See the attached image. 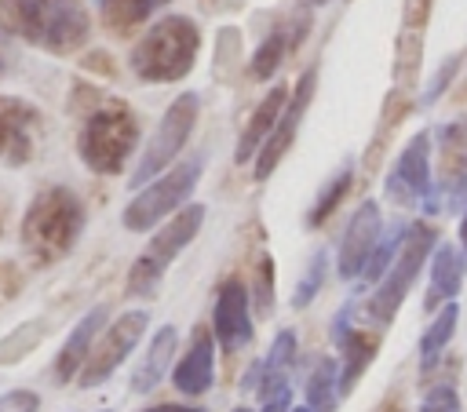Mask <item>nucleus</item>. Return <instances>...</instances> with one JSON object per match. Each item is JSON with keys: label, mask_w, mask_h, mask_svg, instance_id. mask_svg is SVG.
<instances>
[{"label": "nucleus", "mask_w": 467, "mask_h": 412, "mask_svg": "<svg viewBox=\"0 0 467 412\" xmlns=\"http://www.w3.org/2000/svg\"><path fill=\"white\" fill-rule=\"evenodd\" d=\"M168 0H99V15L106 22V29L113 33H131L139 29L146 18H153Z\"/></svg>", "instance_id": "b1692460"}, {"label": "nucleus", "mask_w": 467, "mask_h": 412, "mask_svg": "<svg viewBox=\"0 0 467 412\" xmlns=\"http://www.w3.org/2000/svg\"><path fill=\"white\" fill-rule=\"evenodd\" d=\"M310 4H328V0H310Z\"/></svg>", "instance_id": "a19ab883"}, {"label": "nucleus", "mask_w": 467, "mask_h": 412, "mask_svg": "<svg viewBox=\"0 0 467 412\" xmlns=\"http://www.w3.org/2000/svg\"><path fill=\"white\" fill-rule=\"evenodd\" d=\"M175 343H179V332H175L171 324H164V328L150 339L146 357L131 368V379H128V386H131L135 394H150V390L164 379V372H168V365H171V354H175Z\"/></svg>", "instance_id": "4be33fe9"}, {"label": "nucleus", "mask_w": 467, "mask_h": 412, "mask_svg": "<svg viewBox=\"0 0 467 412\" xmlns=\"http://www.w3.org/2000/svg\"><path fill=\"white\" fill-rule=\"evenodd\" d=\"M420 412H460V394L456 386H431Z\"/></svg>", "instance_id": "473e14b6"}, {"label": "nucleus", "mask_w": 467, "mask_h": 412, "mask_svg": "<svg viewBox=\"0 0 467 412\" xmlns=\"http://www.w3.org/2000/svg\"><path fill=\"white\" fill-rule=\"evenodd\" d=\"M387 197L401 208H416L431 197V135L427 131L412 135L398 153L387 175Z\"/></svg>", "instance_id": "9b49d317"}, {"label": "nucleus", "mask_w": 467, "mask_h": 412, "mask_svg": "<svg viewBox=\"0 0 467 412\" xmlns=\"http://www.w3.org/2000/svg\"><path fill=\"white\" fill-rule=\"evenodd\" d=\"M135 139H139L135 113L120 98H106L84 117L80 135H77V153L91 171L117 175L128 164Z\"/></svg>", "instance_id": "20e7f679"}, {"label": "nucleus", "mask_w": 467, "mask_h": 412, "mask_svg": "<svg viewBox=\"0 0 467 412\" xmlns=\"http://www.w3.org/2000/svg\"><path fill=\"white\" fill-rule=\"evenodd\" d=\"M441 193L449 208L467 201V120L441 128Z\"/></svg>", "instance_id": "a211bd4d"}, {"label": "nucleus", "mask_w": 467, "mask_h": 412, "mask_svg": "<svg viewBox=\"0 0 467 412\" xmlns=\"http://www.w3.org/2000/svg\"><path fill=\"white\" fill-rule=\"evenodd\" d=\"M288 412H310V408H306V405H299V408H288Z\"/></svg>", "instance_id": "58836bf2"}, {"label": "nucleus", "mask_w": 467, "mask_h": 412, "mask_svg": "<svg viewBox=\"0 0 467 412\" xmlns=\"http://www.w3.org/2000/svg\"><path fill=\"white\" fill-rule=\"evenodd\" d=\"M212 376H215V343H212V332L208 328H193V343L186 346L182 361L175 365L171 383H175L179 394L201 397L212 386Z\"/></svg>", "instance_id": "dca6fc26"}, {"label": "nucleus", "mask_w": 467, "mask_h": 412, "mask_svg": "<svg viewBox=\"0 0 467 412\" xmlns=\"http://www.w3.org/2000/svg\"><path fill=\"white\" fill-rule=\"evenodd\" d=\"M102 412H113V408H102Z\"/></svg>", "instance_id": "79ce46f5"}, {"label": "nucleus", "mask_w": 467, "mask_h": 412, "mask_svg": "<svg viewBox=\"0 0 467 412\" xmlns=\"http://www.w3.org/2000/svg\"><path fill=\"white\" fill-rule=\"evenodd\" d=\"M212 332L223 343V350H241L252 343V317H248V288L241 281H226L215 295L212 310Z\"/></svg>", "instance_id": "4468645a"}, {"label": "nucleus", "mask_w": 467, "mask_h": 412, "mask_svg": "<svg viewBox=\"0 0 467 412\" xmlns=\"http://www.w3.org/2000/svg\"><path fill=\"white\" fill-rule=\"evenodd\" d=\"M350 168H343L336 179H328L325 182V190L317 193V201H314V208H310V215H306V226H321L336 208H339V201L347 197V190H350Z\"/></svg>", "instance_id": "c85d7f7f"}, {"label": "nucleus", "mask_w": 467, "mask_h": 412, "mask_svg": "<svg viewBox=\"0 0 467 412\" xmlns=\"http://www.w3.org/2000/svg\"><path fill=\"white\" fill-rule=\"evenodd\" d=\"M44 332H47L44 321H26V324H18L15 332H7V335L0 339V365H15V361H22L26 354H33L36 343L44 339Z\"/></svg>", "instance_id": "bb28decb"}, {"label": "nucleus", "mask_w": 467, "mask_h": 412, "mask_svg": "<svg viewBox=\"0 0 467 412\" xmlns=\"http://www.w3.org/2000/svg\"><path fill=\"white\" fill-rule=\"evenodd\" d=\"M80 233H84V204L66 186H51L36 193L22 219V248L40 266L69 255Z\"/></svg>", "instance_id": "f03ea898"}, {"label": "nucleus", "mask_w": 467, "mask_h": 412, "mask_svg": "<svg viewBox=\"0 0 467 412\" xmlns=\"http://www.w3.org/2000/svg\"><path fill=\"white\" fill-rule=\"evenodd\" d=\"M40 408V397L33 390H11L0 397V412H36Z\"/></svg>", "instance_id": "f704fd0d"}, {"label": "nucleus", "mask_w": 467, "mask_h": 412, "mask_svg": "<svg viewBox=\"0 0 467 412\" xmlns=\"http://www.w3.org/2000/svg\"><path fill=\"white\" fill-rule=\"evenodd\" d=\"M321 284H325V252H314L306 273L299 277V288H296V295H292V306L303 310L306 303H314V295L321 292Z\"/></svg>", "instance_id": "7c9ffc66"}, {"label": "nucleus", "mask_w": 467, "mask_h": 412, "mask_svg": "<svg viewBox=\"0 0 467 412\" xmlns=\"http://www.w3.org/2000/svg\"><path fill=\"white\" fill-rule=\"evenodd\" d=\"M288 408H292V394H288V386L263 401V412H288Z\"/></svg>", "instance_id": "c9c22d12"}, {"label": "nucleus", "mask_w": 467, "mask_h": 412, "mask_svg": "<svg viewBox=\"0 0 467 412\" xmlns=\"http://www.w3.org/2000/svg\"><path fill=\"white\" fill-rule=\"evenodd\" d=\"M379 233H383L379 204H376V201H365V204L350 215V222H347V230H343V241H339L336 270H339L343 281H354V277L361 273V266H365V259L372 255Z\"/></svg>", "instance_id": "ddd939ff"}, {"label": "nucleus", "mask_w": 467, "mask_h": 412, "mask_svg": "<svg viewBox=\"0 0 467 412\" xmlns=\"http://www.w3.org/2000/svg\"><path fill=\"white\" fill-rule=\"evenodd\" d=\"M285 51H288V36H285V29H274L259 47H255V55H252V77L255 80H270L277 69H281V62H285Z\"/></svg>", "instance_id": "cd10ccee"}, {"label": "nucleus", "mask_w": 467, "mask_h": 412, "mask_svg": "<svg viewBox=\"0 0 467 412\" xmlns=\"http://www.w3.org/2000/svg\"><path fill=\"white\" fill-rule=\"evenodd\" d=\"M201 222H204V204H186V208H179V211L150 237V244L139 252V259L131 263V270H128V292H131V295H142V299L157 295V284L164 281L171 259L201 233Z\"/></svg>", "instance_id": "39448f33"}, {"label": "nucleus", "mask_w": 467, "mask_h": 412, "mask_svg": "<svg viewBox=\"0 0 467 412\" xmlns=\"http://www.w3.org/2000/svg\"><path fill=\"white\" fill-rule=\"evenodd\" d=\"M431 4L434 0H405L398 51H394V73H398L401 91L416 80V66H420V51H423V33H427V18H431Z\"/></svg>", "instance_id": "2eb2a0df"}, {"label": "nucleus", "mask_w": 467, "mask_h": 412, "mask_svg": "<svg viewBox=\"0 0 467 412\" xmlns=\"http://www.w3.org/2000/svg\"><path fill=\"white\" fill-rule=\"evenodd\" d=\"M0 26L51 55H73L91 36L84 0H0Z\"/></svg>", "instance_id": "f257e3e1"}, {"label": "nucleus", "mask_w": 467, "mask_h": 412, "mask_svg": "<svg viewBox=\"0 0 467 412\" xmlns=\"http://www.w3.org/2000/svg\"><path fill=\"white\" fill-rule=\"evenodd\" d=\"M463 273H467L463 252L452 248V244H438L434 255H431V288H427L423 306L434 310V306L456 299V292H460V284H463Z\"/></svg>", "instance_id": "412c9836"}, {"label": "nucleus", "mask_w": 467, "mask_h": 412, "mask_svg": "<svg viewBox=\"0 0 467 412\" xmlns=\"http://www.w3.org/2000/svg\"><path fill=\"white\" fill-rule=\"evenodd\" d=\"M456 69H460V55H452V58H445V62H441V69L434 73V80H431V88H427V95H423V102H427V106H431V102L449 88V80L456 77Z\"/></svg>", "instance_id": "72a5a7b5"}, {"label": "nucleus", "mask_w": 467, "mask_h": 412, "mask_svg": "<svg viewBox=\"0 0 467 412\" xmlns=\"http://www.w3.org/2000/svg\"><path fill=\"white\" fill-rule=\"evenodd\" d=\"M146 328H150V314L146 310H128L106 332H99L95 343H91V350H88V361H84V372H80V386L106 383L124 365V357L139 346V339H142Z\"/></svg>", "instance_id": "1a4fd4ad"}, {"label": "nucleus", "mask_w": 467, "mask_h": 412, "mask_svg": "<svg viewBox=\"0 0 467 412\" xmlns=\"http://www.w3.org/2000/svg\"><path fill=\"white\" fill-rule=\"evenodd\" d=\"M434 244H438L434 226H427V222L405 226L401 244H398L390 266L383 270V277H379V284H376V292L368 299L372 321H379V324H390L394 321V314L401 310V303H405V295H409V288H412L416 273L423 270V263H427V255H431Z\"/></svg>", "instance_id": "423d86ee"}, {"label": "nucleus", "mask_w": 467, "mask_h": 412, "mask_svg": "<svg viewBox=\"0 0 467 412\" xmlns=\"http://www.w3.org/2000/svg\"><path fill=\"white\" fill-rule=\"evenodd\" d=\"M332 339L339 343V397H347L354 390V383L361 379V372L368 368V361L376 357L379 343L368 332H354L347 328V310L339 314V321L332 324Z\"/></svg>", "instance_id": "f3484780"}, {"label": "nucleus", "mask_w": 467, "mask_h": 412, "mask_svg": "<svg viewBox=\"0 0 467 412\" xmlns=\"http://www.w3.org/2000/svg\"><path fill=\"white\" fill-rule=\"evenodd\" d=\"M270 303H274V263H270V255H263L259 270H255V306H259V317H270Z\"/></svg>", "instance_id": "2f4dec72"}, {"label": "nucleus", "mask_w": 467, "mask_h": 412, "mask_svg": "<svg viewBox=\"0 0 467 412\" xmlns=\"http://www.w3.org/2000/svg\"><path fill=\"white\" fill-rule=\"evenodd\" d=\"M201 168H204L201 157H193V160H186V164L164 171L161 179L142 182V190L128 201V208H124V215H120L124 226L135 230V233H142V230H153L161 219H168L175 208H182L186 197L193 193L197 179H201Z\"/></svg>", "instance_id": "0eeeda50"}, {"label": "nucleus", "mask_w": 467, "mask_h": 412, "mask_svg": "<svg viewBox=\"0 0 467 412\" xmlns=\"http://www.w3.org/2000/svg\"><path fill=\"white\" fill-rule=\"evenodd\" d=\"M36 124H40V113L26 98L0 95V164L18 168L33 157Z\"/></svg>", "instance_id": "f8f14e48"}, {"label": "nucleus", "mask_w": 467, "mask_h": 412, "mask_svg": "<svg viewBox=\"0 0 467 412\" xmlns=\"http://www.w3.org/2000/svg\"><path fill=\"white\" fill-rule=\"evenodd\" d=\"M285 102H288V88H281V84H277V88H270V91L263 95V102L255 106L252 120L244 124V131H241V139H237V149H234V160H237V164H248V157H255V153H259V146L266 142L270 128L277 124V117H281Z\"/></svg>", "instance_id": "aec40b11"}, {"label": "nucleus", "mask_w": 467, "mask_h": 412, "mask_svg": "<svg viewBox=\"0 0 467 412\" xmlns=\"http://www.w3.org/2000/svg\"><path fill=\"white\" fill-rule=\"evenodd\" d=\"M314 84H317V69H306V73L299 77V84L288 91V102H285L277 124L270 128L266 142H263L259 153H255V171H252V175H255L259 182L274 175V168L285 160L288 146L296 142V131H299V124H303V117H306V106H310V98H314Z\"/></svg>", "instance_id": "9d476101"}, {"label": "nucleus", "mask_w": 467, "mask_h": 412, "mask_svg": "<svg viewBox=\"0 0 467 412\" xmlns=\"http://www.w3.org/2000/svg\"><path fill=\"white\" fill-rule=\"evenodd\" d=\"M197 109H201V98H197L193 91H182V95L164 109V117H161L153 139L146 142V149H142V157H139V164H135V171H131V186H142V182L157 179V175L182 153L186 139L193 135Z\"/></svg>", "instance_id": "6e6552de"}, {"label": "nucleus", "mask_w": 467, "mask_h": 412, "mask_svg": "<svg viewBox=\"0 0 467 412\" xmlns=\"http://www.w3.org/2000/svg\"><path fill=\"white\" fill-rule=\"evenodd\" d=\"M460 244H463V259H467V215L460 219Z\"/></svg>", "instance_id": "4c0bfd02"}, {"label": "nucleus", "mask_w": 467, "mask_h": 412, "mask_svg": "<svg viewBox=\"0 0 467 412\" xmlns=\"http://www.w3.org/2000/svg\"><path fill=\"white\" fill-rule=\"evenodd\" d=\"M234 412H252V408H234Z\"/></svg>", "instance_id": "ea45409f"}, {"label": "nucleus", "mask_w": 467, "mask_h": 412, "mask_svg": "<svg viewBox=\"0 0 467 412\" xmlns=\"http://www.w3.org/2000/svg\"><path fill=\"white\" fill-rule=\"evenodd\" d=\"M339 405V365L332 357H317L314 372L306 376V408L332 412Z\"/></svg>", "instance_id": "393cba45"}, {"label": "nucleus", "mask_w": 467, "mask_h": 412, "mask_svg": "<svg viewBox=\"0 0 467 412\" xmlns=\"http://www.w3.org/2000/svg\"><path fill=\"white\" fill-rule=\"evenodd\" d=\"M401 233H405V230L379 233V241H376L372 255L365 259V266H361V273H358L365 284H372V281H379V277H383V270L390 266V259H394V252H398V244H401Z\"/></svg>", "instance_id": "c756f323"}, {"label": "nucleus", "mask_w": 467, "mask_h": 412, "mask_svg": "<svg viewBox=\"0 0 467 412\" xmlns=\"http://www.w3.org/2000/svg\"><path fill=\"white\" fill-rule=\"evenodd\" d=\"M197 47H201L197 26L182 15H168L153 22L142 33V40L131 47V73L146 84L182 80L197 62Z\"/></svg>", "instance_id": "7ed1b4c3"}, {"label": "nucleus", "mask_w": 467, "mask_h": 412, "mask_svg": "<svg viewBox=\"0 0 467 412\" xmlns=\"http://www.w3.org/2000/svg\"><path fill=\"white\" fill-rule=\"evenodd\" d=\"M456 321H460V306H456V299H449V303L438 310V317L431 321V328L423 332V339H420V365H423V368H434V361L441 357V350L452 343Z\"/></svg>", "instance_id": "a878e982"}, {"label": "nucleus", "mask_w": 467, "mask_h": 412, "mask_svg": "<svg viewBox=\"0 0 467 412\" xmlns=\"http://www.w3.org/2000/svg\"><path fill=\"white\" fill-rule=\"evenodd\" d=\"M146 412H204V408H193V405H153Z\"/></svg>", "instance_id": "e433bc0d"}, {"label": "nucleus", "mask_w": 467, "mask_h": 412, "mask_svg": "<svg viewBox=\"0 0 467 412\" xmlns=\"http://www.w3.org/2000/svg\"><path fill=\"white\" fill-rule=\"evenodd\" d=\"M102 321H106V306H91L80 321H77V328L66 335V343H62V350H58V357H55V383H73V376L84 368V361H88V350H91V343H95V335L102 332Z\"/></svg>", "instance_id": "6ab92c4d"}, {"label": "nucleus", "mask_w": 467, "mask_h": 412, "mask_svg": "<svg viewBox=\"0 0 467 412\" xmlns=\"http://www.w3.org/2000/svg\"><path fill=\"white\" fill-rule=\"evenodd\" d=\"M292 357H296V332H292V328H285V332H277V339H274L270 354L259 361V386H255V394H259L263 401L288 386Z\"/></svg>", "instance_id": "5701e85b"}]
</instances>
